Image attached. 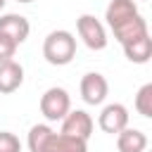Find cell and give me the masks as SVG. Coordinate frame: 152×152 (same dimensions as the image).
Wrapping results in <instances>:
<instances>
[{"label": "cell", "mask_w": 152, "mask_h": 152, "mask_svg": "<svg viewBox=\"0 0 152 152\" xmlns=\"http://www.w3.org/2000/svg\"><path fill=\"white\" fill-rule=\"evenodd\" d=\"M17 43L12 40V38H7V36H2L0 33V62H5V59H12L14 57V52H17Z\"/></svg>", "instance_id": "obj_17"}, {"label": "cell", "mask_w": 152, "mask_h": 152, "mask_svg": "<svg viewBox=\"0 0 152 152\" xmlns=\"http://www.w3.org/2000/svg\"><path fill=\"white\" fill-rule=\"evenodd\" d=\"M69 109H71V97L64 88L52 86L40 95V114L48 121H62Z\"/></svg>", "instance_id": "obj_2"}, {"label": "cell", "mask_w": 152, "mask_h": 152, "mask_svg": "<svg viewBox=\"0 0 152 152\" xmlns=\"http://www.w3.org/2000/svg\"><path fill=\"white\" fill-rule=\"evenodd\" d=\"M5 2H7V0H0V10H2V7H5Z\"/></svg>", "instance_id": "obj_18"}, {"label": "cell", "mask_w": 152, "mask_h": 152, "mask_svg": "<svg viewBox=\"0 0 152 152\" xmlns=\"http://www.w3.org/2000/svg\"><path fill=\"white\" fill-rule=\"evenodd\" d=\"M135 112L145 119L152 116V83H145L138 93H135Z\"/></svg>", "instance_id": "obj_15"}, {"label": "cell", "mask_w": 152, "mask_h": 152, "mask_svg": "<svg viewBox=\"0 0 152 152\" xmlns=\"http://www.w3.org/2000/svg\"><path fill=\"white\" fill-rule=\"evenodd\" d=\"M0 33L12 38L17 45H21L28 38V33H31V24L21 14H2L0 17Z\"/></svg>", "instance_id": "obj_7"}, {"label": "cell", "mask_w": 152, "mask_h": 152, "mask_svg": "<svg viewBox=\"0 0 152 152\" xmlns=\"http://www.w3.org/2000/svg\"><path fill=\"white\" fill-rule=\"evenodd\" d=\"M17 2H33V0H17Z\"/></svg>", "instance_id": "obj_19"}, {"label": "cell", "mask_w": 152, "mask_h": 152, "mask_svg": "<svg viewBox=\"0 0 152 152\" xmlns=\"http://www.w3.org/2000/svg\"><path fill=\"white\" fill-rule=\"evenodd\" d=\"M21 83H24V66L14 59L0 62V93L10 95V93L19 90Z\"/></svg>", "instance_id": "obj_9"}, {"label": "cell", "mask_w": 152, "mask_h": 152, "mask_svg": "<svg viewBox=\"0 0 152 152\" xmlns=\"http://www.w3.org/2000/svg\"><path fill=\"white\" fill-rule=\"evenodd\" d=\"M0 152H21L19 138L10 131H0Z\"/></svg>", "instance_id": "obj_16"}, {"label": "cell", "mask_w": 152, "mask_h": 152, "mask_svg": "<svg viewBox=\"0 0 152 152\" xmlns=\"http://www.w3.org/2000/svg\"><path fill=\"white\" fill-rule=\"evenodd\" d=\"M62 133L81 138V140H88L93 135V119H90V114L83 112V109H69L66 116L62 119Z\"/></svg>", "instance_id": "obj_6"}, {"label": "cell", "mask_w": 152, "mask_h": 152, "mask_svg": "<svg viewBox=\"0 0 152 152\" xmlns=\"http://www.w3.org/2000/svg\"><path fill=\"white\" fill-rule=\"evenodd\" d=\"M116 147H119V152H145L147 150V135L138 128L126 126L124 131L116 133Z\"/></svg>", "instance_id": "obj_13"}, {"label": "cell", "mask_w": 152, "mask_h": 152, "mask_svg": "<svg viewBox=\"0 0 152 152\" xmlns=\"http://www.w3.org/2000/svg\"><path fill=\"white\" fill-rule=\"evenodd\" d=\"M43 152H88V140L66 135V133H50V138L43 145Z\"/></svg>", "instance_id": "obj_8"}, {"label": "cell", "mask_w": 152, "mask_h": 152, "mask_svg": "<svg viewBox=\"0 0 152 152\" xmlns=\"http://www.w3.org/2000/svg\"><path fill=\"white\" fill-rule=\"evenodd\" d=\"M97 124L104 133L109 135H116L119 131H124L128 126V109L121 104V102H112V104H104L100 116H97Z\"/></svg>", "instance_id": "obj_5"}, {"label": "cell", "mask_w": 152, "mask_h": 152, "mask_svg": "<svg viewBox=\"0 0 152 152\" xmlns=\"http://www.w3.org/2000/svg\"><path fill=\"white\" fill-rule=\"evenodd\" d=\"M76 31L81 36V40L90 48V50H104L107 48V31L104 24L93 17V14H81L76 19Z\"/></svg>", "instance_id": "obj_3"}, {"label": "cell", "mask_w": 152, "mask_h": 152, "mask_svg": "<svg viewBox=\"0 0 152 152\" xmlns=\"http://www.w3.org/2000/svg\"><path fill=\"white\" fill-rule=\"evenodd\" d=\"M112 33H114V38L124 45V43L135 40V38H140V36H145V33H150V31H147V21L142 19V14H135V17H131L128 21L119 24L116 28H112Z\"/></svg>", "instance_id": "obj_12"}, {"label": "cell", "mask_w": 152, "mask_h": 152, "mask_svg": "<svg viewBox=\"0 0 152 152\" xmlns=\"http://www.w3.org/2000/svg\"><path fill=\"white\" fill-rule=\"evenodd\" d=\"M43 57L48 64L52 66H64L76 57V38L59 28V31H50L43 40Z\"/></svg>", "instance_id": "obj_1"}, {"label": "cell", "mask_w": 152, "mask_h": 152, "mask_svg": "<svg viewBox=\"0 0 152 152\" xmlns=\"http://www.w3.org/2000/svg\"><path fill=\"white\" fill-rule=\"evenodd\" d=\"M50 133H52V128H50L48 124H36V126H31L28 138H26L28 150H31V152H43V145H45V140L50 138Z\"/></svg>", "instance_id": "obj_14"}, {"label": "cell", "mask_w": 152, "mask_h": 152, "mask_svg": "<svg viewBox=\"0 0 152 152\" xmlns=\"http://www.w3.org/2000/svg\"><path fill=\"white\" fill-rule=\"evenodd\" d=\"M107 93H109V83H107V78L102 74L88 71L81 78V97H83V102H88V104H102L107 100Z\"/></svg>", "instance_id": "obj_4"}, {"label": "cell", "mask_w": 152, "mask_h": 152, "mask_svg": "<svg viewBox=\"0 0 152 152\" xmlns=\"http://www.w3.org/2000/svg\"><path fill=\"white\" fill-rule=\"evenodd\" d=\"M135 14H140L135 0H112V2L107 5L104 19H107V26H109V28H116L119 24L128 21V19L135 17Z\"/></svg>", "instance_id": "obj_10"}, {"label": "cell", "mask_w": 152, "mask_h": 152, "mask_svg": "<svg viewBox=\"0 0 152 152\" xmlns=\"http://www.w3.org/2000/svg\"><path fill=\"white\" fill-rule=\"evenodd\" d=\"M121 48H124L126 59L133 62V64H147L150 57H152V38H150V33H145V36H140L135 40H128Z\"/></svg>", "instance_id": "obj_11"}]
</instances>
